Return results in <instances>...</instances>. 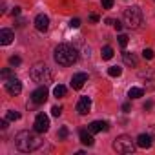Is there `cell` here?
<instances>
[{
    "label": "cell",
    "instance_id": "cell-1",
    "mask_svg": "<svg viewBox=\"0 0 155 155\" xmlns=\"http://www.w3.org/2000/svg\"><path fill=\"white\" fill-rule=\"evenodd\" d=\"M42 139L38 135V131H29V130H24V131H18L15 135V146L17 150L24 151V153H29V151H35L42 146Z\"/></svg>",
    "mask_w": 155,
    "mask_h": 155
},
{
    "label": "cell",
    "instance_id": "cell-2",
    "mask_svg": "<svg viewBox=\"0 0 155 155\" xmlns=\"http://www.w3.org/2000/svg\"><path fill=\"white\" fill-rule=\"evenodd\" d=\"M55 62L58 66H71L77 62V58H79V53H77V49L69 44H58L55 48V55H53Z\"/></svg>",
    "mask_w": 155,
    "mask_h": 155
},
{
    "label": "cell",
    "instance_id": "cell-3",
    "mask_svg": "<svg viewBox=\"0 0 155 155\" xmlns=\"http://www.w3.org/2000/svg\"><path fill=\"white\" fill-rule=\"evenodd\" d=\"M124 22H126V26L130 29H137L142 24V11H140V8H137V6L126 8L124 9Z\"/></svg>",
    "mask_w": 155,
    "mask_h": 155
},
{
    "label": "cell",
    "instance_id": "cell-4",
    "mask_svg": "<svg viewBox=\"0 0 155 155\" xmlns=\"http://www.w3.org/2000/svg\"><path fill=\"white\" fill-rule=\"evenodd\" d=\"M31 79L35 81V82H38V84H48V82H51V71H49V68L46 66V64H35L33 68H31Z\"/></svg>",
    "mask_w": 155,
    "mask_h": 155
},
{
    "label": "cell",
    "instance_id": "cell-5",
    "mask_svg": "<svg viewBox=\"0 0 155 155\" xmlns=\"http://www.w3.org/2000/svg\"><path fill=\"white\" fill-rule=\"evenodd\" d=\"M135 144H137V142H133L131 137L120 135V137H117V139L113 140V150H115L117 153H133V151H135Z\"/></svg>",
    "mask_w": 155,
    "mask_h": 155
},
{
    "label": "cell",
    "instance_id": "cell-6",
    "mask_svg": "<svg viewBox=\"0 0 155 155\" xmlns=\"http://www.w3.org/2000/svg\"><path fill=\"white\" fill-rule=\"evenodd\" d=\"M33 128L38 131V133H44L49 130V117L46 113H38L35 117V122H33Z\"/></svg>",
    "mask_w": 155,
    "mask_h": 155
},
{
    "label": "cell",
    "instance_id": "cell-7",
    "mask_svg": "<svg viewBox=\"0 0 155 155\" xmlns=\"http://www.w3.org/2000/svg\"><path fill=\"white\" fill-rule=\"evenodd\" d=\"M4 88H6V91L9 95H18L22 91V82L17 79V77H11V79H8L4 82Z\"/></svg>",
    "mask_w": 155,
    "mask_h": 155
},
{
    "label": "cell",
    "instance_id": "cell-8",
    "mask_svg": "<svg viewBox=\"0 0 155 155\" xmlns=\"http://www.w3.org/2000/svg\"><path fill=\"white\" fill-rule=\"evenodd\" d=\"M31 101H33L35 104H44V102L48 101V90H46L44 84H42L40 88H37V90L31 93Z\"/></svg>",
    "mask_w": 155,
    "mask_h": 155
},
{
    "label": "cell",
    "instance_id": "cell-9",
    "mask_svg": "<svg viewBox=\"0 0 155 155\" xmlns=\"http://www.w3.org/2000/svg\"><path fill=\"white\" fill-rule=\"evenodd\" d=\"M86 82H88V75H86V73H75V75L71 77V82H69V84H71L73 90H81Z\"/></svg>",
    "mask_w": 155,
    "mask_h": 155
},
{
    "label": "cell",
    "instance_id": "cell-10",
    "mask_svg": "<svg viewBox=\"0 0 155 155\" xmlns=\"http://www.w3.org/2000/svg\"><path fill=\"white\" fill-rule=\"evenodd\" d=\"M90 110H91V99L90 97H81L79 102H77V111L81 115H86V113H90Z\"/></svg>",
    "mask_w": 155,
    "mask_h": 155
},
{
    "label": "cell",
    "instance_id": "cell-11",
    "mask_svg": "<svg viewBox=\"0 0 155 155\" xmlns=\"http://www.w3.org/2000/svg\"><path fill=\"white\" fill-rule=\"evenodd\" d=\"M139 77H140L142 81L148 82V88H155V71H153V69H146V71L142 69V71L139 73ZM146 82H144V84H146Z\"/></svg>",
    "mask_w": 155,
    "mask_h": 155
},
{
    "label": "cell",
    "instance_id": "cell-12",
    "mask_svg": "<svg viewBox=\"0 0 155 155\" xmlns=\"http://www.w3.org/2000/svg\"><path fill=\"white\" fill-rule=\"evenodd\" d=\"M35 28L38 29V31H48V28H49V18L44 15V13H40V15H37V18H35Z\"/></svg>",
    "mask_w": 155,
    "mask_h": 155
},
{
    "label": "cell",
    "instance_id": "cell-13",
    "mask_svg": "<svg viewBox=\"0 0 155 155\" xmlns=\"http://www.w3.org/2000/svg\"><path fill=\"white\" fill-rule=\"evenodd\" d=\"M88 130H90L91 133H101V131H108L110 126H108L106 120H93V122L88 126Z\"/></svg>",
    "mask_w": 155,
    "mask_h": 155
},
{
    "label": "cell",
    "instance_id": "cell-14",
    "mask_svg": "<svg viewBox=\"0 0 155 155\" xmlns=\"http://www.w3.org/2000/svg\"><path fill=\"white\" fill-rule=\"evenodd\" d=\"M135 142H137V146H139V148H146V150H148V148H151L153 139H151V135H150V133H140V135L137 137V140H135Z\"/></svg>",
    "mask_w": 155,
    "mask_h": 155
},
{
    "label": "cell",
    "instance_id": "cell-15",
    "mask_svg": "<svg viewBox=\"0 0 155 155\" xmlns=\"http://www.w3.org/2000/svg\"><path fill=\"white\" fill-rule=\"evenodd\" d=\"M79 137H81V142H82L84 146H93V142H95L93 133H91L90 130H81V131H79Z\"/></svg>",
    "mask_w": 155,
    "mask_h": 155
},
{
    "label": "cell",
    "instance_id": "cell-16",
    "mask_svg": "<svg viewBox=\"0 0 155 155\" xmlns=\"http://www.w3.org/2000/svg\"><path fill=\"white\" fill-rule=\"evenodd\" d=\"M13 38H15V35L11 29H0V44L2 46H9L13 42Z\"/></svg>",
    "mask_w": 155,
    "mask_h": 155
},
{
    "label": "cell",
    "instance_id": "cell-17",
    "mask_svg": "<svg viewBox=\"0 0 155 155\" xmlns=\"http://www.w3.org/2000/svg\"><path fill=\"white\" fill-rule=\"evenodd\" d=\"M122 60H124V64L133 66V68H137V64H139L137 57H135L133 53H128V51H124V53H122Z\"/></svg>",
    "mask_w": 155,
    "mask_h": 155
},
{
    "label": "cell",
    "instance_id": "cell-18",
    "mask_svg": "<svg viewBox=\"0 0 155 155\" xmlns=\"http://www.w3.org/2000/svg\"><path fill=\"white\" fill-rule=\"evenodd\" d=\"M128 97L130 99H140V97H144V90L142 88H130Z\"/></svg>",
    "mask_w": 155,
    "mask_h": 155
},
{
    "label": "cell",
    "instance_id": "cell-19",
    "mask_svg": "<svg viewBox=\"0 0 155 155\" xmlns=\"http://www.w3.org/2000/svg\"><path fill=\"white\" fill-rule=\"evenodd\" d=\"M101 55H102V58H104V60L113 58V48H111V46H104V48H102V51H101Z\"/></svg>",
    "mask_w": 155,
    "mask_h": 155
},
{
    "label": "cell",
    "instance_id": "cell-20",
    "mask_svg": "<svg viewBox=\"0 0 155 155\" xmlns=\"http://www.w3.org/2000/svg\"><path fill=\"white\" fill-rule=\"evenodd\" d=\"M120 73H122V68H119V66L108 68V75H110V77H120Z\"/></svg>",
    "mask_w": 155,
    "mask_h": 155
},
{
    "label": "cell",
    "instance_id": "cell-21",
    "mask_svg": "<svg viewBox=\"0 0 155 155\" xmlns=\"http://www.w3.org/2000/svg\"><path fill=\"white\" fill-rule=\"evenodd\" d=\"M53 95H55L57 99L64 97V95H66V88H64V86H60V84H58V86H55V88H53Z\"/></svg>",
    "mask_w": 155,
    "mask_h": 155
},
{
    "label": "cell",
    "instance_id": "cell-22",
    "mask_svg": "<svg viewBox=\"0 0 155 155\" xmlns=\"http://www.w3.org/2000/svg\"><path fill=\"white\" fill-rule=\"evenodd\" d=\"M6 119H8V120H18V119H20V113L15 111V110H9V111L6 113Z\"/></svg>",
    "mask_w": 155,
    "mask_h": 155
},
{
    "label": "cell",
    "instance_id": "cell-23",
    "mask_svg": "<svg viewBox=\"0 0 155 155\" xmlns=\"http://www.w3.org/2000/svg\"><path fill=\"white\" fill-rule=\"evenodd\" d=\"M119 44H120L122 48H126V46H128V35H124V33L119 35Z\"/></svg>",
    "mask_w": 155,
    "mask_h": 155
},
{
    "label": "cell",
    "instance_id": "cell-24",
    "mask_svg": "<svg viewBox=\"0 0 155 155\" xmlns=\"http://www.w3.org/2000/svg\"><path fill=\"white\" fill-rule=\"evenodd\" d=\"M142 57H144V58H148V60H151V58H153V49L146 48V49L142 51Z\"/></svg>",
    "mask_w": 155,
    "mask_h": 155
},
{
    "label": "cell",
    "instance_id": "cell-25",
    "mask_svg": "<svg viewBox=\"0 0 155 155\" xmlns=\"http://www.w3.org/2000/svg\"><path fill=\"white\" fill-rule=\"evenodd\" d=\"M113 4H115V0H102V8L104 9H111Z\"/></svg>",
    "mask_w": 155,
    "mask_h": 155
},
{
    "label": "cell",
    "instance_id": "cell-26",
    "mask_svg": "<svg viewBox=\"0 0 155 155\" xmlns=\"http://www.w3.org/2000/svg\"><path fill=\"white\" fill-rule=\"evenodd\" d=\"M20 62H22V60H20V57H17V55L9 58V64H11V66H20Z\"/></svg>",
    "mask_w": 155,
    "mask_h": 155
},
{
    "label": "cell",
    "instance_id": "cell-27",
    "mask_svg": "<svg viewBox=\"0 0 155 155\" xmlns=\"http://www.w3.org/2000/svg\"><path fill=\"white\" fill-rule=\"evenodd\" d=\"M2 79H4V81H8V79H11V69H9V68H6V69L2 71Z\"/></svg>",
    "mask_w": 155,
    "mask_h": 155
},
{
    "label": "cell",
    "instance_id": "cell-28",
    "mask_svg": "<svg viewBox=\"0 0 155 155\" xmlns=\"http://www.w3.org/2000/svg\"><path fill=\"white\" fill-rule=\"evenodd\" d=\"M51 113H53L55 117H58V115L62 113V108H60V106H53V108H51Z\"/></svg>",
    "mask_w": 155,
    "mask_h": 155
},
{
    "label": "cell",
    "instance_id": "cell-29",
    "mask_svg": "<svg viewBox=\"0 0 155 155\" xmlns=\"http://www.w3.org/2000/svg\"><path fill=\"white\" fill-rule=\"evenodd\" d=\"M58 137H60V139H66V137H68V128H66V126H62V128H60Z\"/></svg>",
    "mask_w": 155,
    "mask_h": 155
},
{
    "label": "cell",
    "instance_id": "cell-30",
    "mask_svg": "<svg viewBox=\"0 0 155 155\" xmlns=\"http://www.w3.org/2000/svg\"><path fill=\"white\" fill-rule=\"evenodd\" d=\"M69 26H71V28H79V26H81V18H73V20L69 22Z\"/></svg>",
    "mask_w": 155,
    "mask_h": 155
},
{
    "label": "cell",
    "instance_id": "cell-31",
    "mask_svg": "<svg viewBox=\"0 0 155 155\" xmlns=\"http://www.w3.org/2000/svg\"><path fill=\"white\" fill-rule=\"evenodd\" d=\"M150 135H151V139H153V142H155V124L153 126H150V131H148Z\"/></svg>",
    "mask_w": 155,
    "mask_h": 155
},
{
    "label": "cell",
    "instance_id": "cell-32",
    "mask_svg": "<svg viewBox=\"0 0 155 155\" xmlns=\"http://www.w3.org/2000/svg\"><path fill=\"white\" fill-rule=\"evenodd\" d=\"M113 28H115V29H117V31H120V29H122V24H120V22H119V20H117V22H115V20H113Z\"/></svg>",
    "mask_w": 155,
    "mask_h": 155
},
{
    "label": "cell",
    "instance_id": "cell-33",
    "mask_svg": "<svg viewBox=\"0 0 155 155\" xmlns=\"http://www.w3.org/2000/svg\"><path fill=\"white\" fill-rule=\"evenodd\" d=\"M8 122H9L8 119H2V122H0V128H2V130H6V128H8Z\"/></svg>",
    "mask_w": 155,
    "mask_h": 155
},
{
    "label": "cell",
    "instance_id": "cell-34",
    "mask_svg": "<svg viewBox=\"0 0 155 155\" xmlns=\"http://www.w3.org/2000/svg\"><path fill=\"white\" fill-rule=\"evenodd\" d=\"M11 15H13V17H18V15H20V8H13Z\"/></svg>",
    "mask_w": 155,
    "mask_h": 155
},
{
    "label": "cell",
    "instance_id": "cell-35",
    "mask_svg": "<svg viewBox=\"0 0 155 155\" xmlns=\"http://www.w3.org/2000/svg\"><path fill=\"white\" fill-rule=\"evenodd\" d=\"M122 110H124V111H130V104H128V102H124V104H122Z\"/></svg>",
    "mask_w": 155,
    "mask_h": 155
},
{
    "label": "cell",
    "instance_id": "cell-36",
    "mask_svg": "<svg viewBox=\"0 0 155 155\" xmlns=\"http://www.w3.org/2000/svg\"><path fill=\"white\" fill-rule=\"evenodd\" d=\"M90 18H91V20H93V22H99V15H91V17H90Z\"/></svg>",
    "mask_w": 155,
    "mask_h": 155
},
{
    "label": "cell",
    "instance_id": "cell-37",
    "mask_svg": "<svg viewBox=\"0 0 155 155\" xmlns=\"http://www.w3.org/2000/svg\"><path fill=\"white\" fill-rule=\"evenodd\" d=\"M151 106H153V104H151V102H146V104H144V110H150V108H151Z\"/></svg>",
    "mask_w": 155,
    "mask_h": 155
}]
</instances>
